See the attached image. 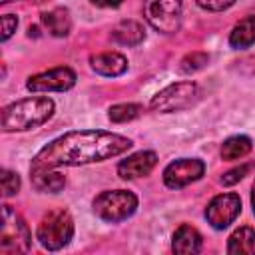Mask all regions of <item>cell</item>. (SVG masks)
Returning <instances> with one entry per match:
<instances>
[{"label":"cell","mask_w":255,"mask_h":255,"mask_svg":"<svg viewBox=\"0 0 255 255\" xmlns=\"http://www.w3.org/2000/svg\"><path fill=\"white\" fill-rule=\"evenodd\" d=\"M0 22H2V34H0V40H2V42H8V40L14 36V32L18 30V18H16L14 14H4Z\"/></svg>","instance_id":"603a6c76"},{"label":"cell","mask_w":255,"mask_h":255,"mask_svg":"<svg viewBox=\"0 0 255 255\" xmlns=\"http://www.w3.org/2000/svg\"><path fill=\"white\" fill-rule=\"evenodd\" d=\"M201 245H203L201 233L195 227L187 225V223H181L175 229L173 239H171V249L177 255H193V253H199L201 251Z\"/></svg>","instance_id":"4fadbf2b"},{"label":"cell","mask_w":255,"mask_h":255,"mask_svg":"<svg viewBox=\"0 0 255 255\" xmlns=\"http://www.w3.org/2000/svg\"><path fill=\"white\" fill-rule=\"evenodd\" d=\"M42 24L54 38H66L72 30V18L68 8H54L50 12L42 14Z\"/></svg>","instance_id":"2e32d148"},{"label":"cell","mask_w":255,"mask_h":255,"mask_svg":"<svg viewBox=\"0 0 255 255\" xmlns=\"http://www.w3.org/2000/svg\"><path fill=\"white\" fill-rule=\"evenodd\" d=\"M90 66L96 74L106 78H118L126 74L128 70V58L120 52H102L96 56H90Z\"/></svg>","instance_id":"7c38bea8"},{"label":"cell","mask_w":255,"mask_h":255,"mask_svg":"<svg viewBox=\"0 0 255 255\" xmlns=\"http://www.w3.org/2000/svg\"><path fill=\"white\" fill-rule=\"evenodd\" d=\"M199 100H201V88L195 82L185 80V82L169 84L167 88L159 90L151 98L149 108L157 114H173L193 108Z\"/></svg>","instance_id":"5b68a950"},{"label":"cell","mask_w":255,"mask_h":255,"mask_svg":"<svg viewBox=\"0 0 255 255\" xmlns=\"http://www.w3.org/2000/svg\"><path fill=\"white\" fill-rule=\"evenodd\" d=\"M0 179H2V195H4V197H12V195H16V193L20 191L22 181H20V175H18L16 171H12V169H2Z\"/></svg>","instance_id":"7402d4cb"},{"label":"cell","mask_w":255,"mask_h":255,"mask_svg":"<svg viewBox=\"0 0 255 255\" xmlns=\"http://www.w3.org/2000/svg\"><path fill=\"white\" fill-rule=\"evenodd\" d=\"M90 2L98 8H118V6H122L124 0H90Z\"/></svg>","instance_id":"484cf974"},{"label":"cell","mask_w":255,"mask_h":255,"mask_svg":"<svg viewBox=\"0 0 255 255\" xmlns=\"http://www.w3.org/2000/svg\"><path fill=\"white\" fill-rule=\"evenodd\" d=\"M76 86V72L68 66H58L40 74H34L26 80L30 92H68Z\"/></svg>","instance_id":"30bf717a"},{"label":"cell","mask_w":255,"mask_h":255,"mask_svg":"<svg viewBox=\"0 0 255 255\" xmlns=\"http://www.w3.org/2000/svg\"><path fill=\"white\" fill-rule=\"evenodd\" d=\"M205 173V163L199 157H179L165 165L163 169V183L169 189H181Z\"/></svg>","instance_id":"9c48e42d"},{"label":"cell","mask_w":255,"mask_h":255,"mask_svg":"<svg viewBox=\"0 0 255 255\" xmlns=\"http://www.w3.org/2000/svg\"><path fill=\"white\" fill-rule=\"evenodd\" d=\"M247 171H249V165H247V163H243V165H239V167H233V169H229V171L223 173L221 183H223V185H233V183H237L239 179H243V177L247 175Z\"/></svg>","instance_id":"d4e9b609"},{"label":"cell","mask_w":255,"mask_h":255,"mask_svg":"<svg viewBox=\"0 0 255 255\" xmlns=\"http://www.w3.org/2000/svg\"><path fill=\"white\" fill-rule=\"evenodd\" d=\"M143 114V106L141 104H116L108 110V118L114 124H126L131 122L135 118H139Z\"/></svg>","instance_id":"ffe728a7"},{"label":"cell","mask_w":255,"mask_h":255,"mask_svg":"<svg viewBox=\"0 0 255 255\" xmlns=\"http://www.w3.org/2000/svg\"><path fill=\"white\" fill-rule=\"evenodd\" d=\"M133 141L126 135L104 129H76L46 143L32 159L30 167H76L118 157L131 149Z\"/></svg>","instance_id":"6da1fadb"},{"label":"cell","mask_w":255,"mask_h":255,"mask_svg":"<svg viewBox=\"0 0 255 255\" xmlns=\"http://www.w3.org/2000/svg\"><path fill=\"white\" fill-rule=\"evenodd\" d=\"M137 203V195L129 189H106L94 197L92 209L102 221L120 223L135 213Z\"/></svg>","instance_id":"277c9868"},{"label":"cell","mask_w":255,"mask_h":255,"mask_svg":"<svg viewBox=\"0 0 255 255\" xmlns=\"http://www.w3.org/2000/svg\"><path fill=\"white\" fill-rule=\"evenodd\" d=\"M253 149V141L247 135H231L221 143V159L235 161L245 157Z\"/></svg>","instance_id":"d6986e66"},{"label":"cell","mask_w":255,"mask_h":255,"mask_svg":"<svg viewBox=\"0 0 255 255\" xmlns=\"http://www.w3.org/2000/svg\"><path fill=\"white\" fill-rule=\"evenodd\" d=\"M195 4L207 12H223L235 4V0H195Z\"/></svg>","instance_id":"cb8c5ba5"},{"label":"cell","mask_w":255,"mask_h":255,"mask_svg":"<svg viewBox=\"0 0 255 255\" xmlns=\"http://www.w3.org/2000/svg\"><path fill=\"white\" fill-rule=\"evenodd\" d=\"M56 104L50 98H22L2 108L0 112V128L4 133L12 131H28L44 126L54 116Z\"/></svg>","instance_id":"7a4b0ae2"},{"label":"cell","mask_w":255,"mask_h":255,"mask_svg":"<svg viewBox=\"0 0 255 255\" xmlns=\"http://www.w3.org/2000/svg\"><path fill=\"white\" fill-rule=\"evenodd\" d=\"M74 237V219L68 209H50L36 229V239L48 251H58L66 247Z\"/></svg>","instance_id":"3957f363"},{"label":"cell","mask_w":255,"mask_h":255,"mask_svg":"<svg viewBox=\"0 0 255 255\" xmlns=\"http://www.w3.org/2000/svg\"><path fill=\"white\" fill-rule=\"evenodd\" d=\"M32 245V233L26 221L10 207H2V235H0V249L4 253H24Z\"/></svg>","instance_id":"52a82bcc"},{"label":"cell","mask_w":255,"mask_h":255,"mask_svg":"<svg viewBox=\"0 0 255 255\" xmlns=\"http://www.w3.org/2000/svg\"><path fill=\"white\" fill-rule=\"evenodd\" d=\"M181 12H183V0H145L143 2V16L147 24L161 34H173L179 30Z\"/></svg>","instance_id":"8992f818"},{"label":"cell","mask_w":255,"mask_h":255,"mask_svg":"<svg viewBox=\"0 0 255 255\" xmlns=\"http://www.w3.org/2000/svg\"><path fill=\"white\" fill-rule=\"evenodd\" d=\"M155 165H157V153L149 151V149H143V151L131 153L126 159H122L118 163L116 171L122 179H137V177L149 175Z\"/></svg>","instance_id":"8fae6325"},{"label":"cell","mask_w":255,"mask_h":255,"mask_svg":"<svg viewBox=\"0 0 255 255\" xmlns=\"http://www.w3.org/2000/svg\"><path fill=\"white\" fill-rule=\"evenodd\" d=\"M227 253L229 255H239V253L253 255L255 253V229L249 225L235 229L227 239Z\"/></svg>","instance_id":"ac0fdd59"},{"label":"cell","mask_w":255,"mask_h":255,"mask_svg":"<svg viewBox=\"0 0 255 255\" xmlns=\"http://www.w3.org/2000/svg\"><path fill=\"white\" fill-rule=\"evenodd\" d=\"M10 2H16V0H0V4H10Z\"/></svg>","instance_id":"83f0119b"},{"label":"cell","mask_w":255,"mask_h":255,"mask_svg":"<svg viewBox=\"0 0 255 255\" xmlns=\"http://www.w3.org/2000/svg\"><path fill=\"white\" fill-rule=\"evenodd\" d=\"M253 44H255V14L239 20L229 34V46L233 50H245Z\"/></svg>","instance_id":"e0dca14e"},{"label":"cell","mask_w":255,"mask_h":255,"mask_svg":"<svg viewBox=\"0 0 255 255\" xmlns=\"http://www.w3.org/2000/svg\"><path fill=\"white\" fill-rule=\"evenodd\" d=\"M30 179L42 193H58L66 187V177L52 167H30Z\"/></svg>","instance_id":"5bb4252c"},{"label":"cell","mask_w":255,"mask_h":255,"mask_svg":"<svg viewBox=\"0 0 255 255\" xmlns=\"http://www.w3.org/2000/svg\"><path fill=\"white\" fill-rule=\"evenodd\" d=\"M207 62H209V56H207V54H203V52L187 54V56L179 62V72H183V74H193V72L201 70Z\"/></svg>","instance_id":"44dd1931"},{"label":"cell","mask_w":255,"mask_h":255,"mask_svg":"<svg viewBox=\"0 0 255 255\" xmlns=\"http://www.w3.org/2000/svg\"><path fill=\"white\" fill-rule=\"evenodd\" d=\"M251 207H253V213H255V181H253V187H251Z\"/></svg>","instance_id":"4316f807"},{"label":"cell","mask_w":255,"mask_h":255,"mask_svg":"<svg viewBox=\"0 0 255 255\" xmlns=\"http://www.w3.org/2000/svg\"><path fill=\"white\" fill-rule=\"evenodd\" d=\"M239 213H241V197L233 191L215 195L205 207V219L217 231H223L225 227H229Z\"/></svg>","instance_id":"ba28073f"},{"label":"cell","mask_w":255,"mask_h":255,"mask_svg":"<svg viewBox=\"0 0 255 255\" xmlns=\"http://www.w3.org/2000/svg\"><path fill=\"white\" fill-rule=\"evenodd\" d=\"M112 40L120 46H137L145 40V30L135 20H122L112 28Z\"/></svg>","instance_id":"9a60e30c"}]
</instances>
